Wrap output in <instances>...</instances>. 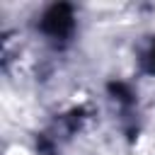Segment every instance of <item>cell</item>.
Segmentation results:
<instances>
[{
	"label": "cell",
	"instance_id": "6da1fadb",
	"mask_svg": "<svg viewBox=\"0 0 155 155\" xmlns=\"http://www.w3.org/2000/svg\"><path fill=\"white\" fill-rule=\"evenodd\" d=\"M41 29L53 36V39H63L73 31V10L70 5L61 2V5H53L46 10L44 19H41Z\"/></svg>",
	"mask_w": 155,
	"mask_h": 155
},
{
	"label": "cell",
	"instance_id": "7a4b0ae2",
	"mask_svg": "<svg viewBox=\"0 0 155 155\" xmlns=\"http://www.w3.org/2000/svg\"><path fill=\"white\" fill-rule=\"evenodd\" d=\"M143 68L155 75V41H153V46L148 48V53H145V58H143Z\"/></svg>",
	"mask_w": 155,
	"mask_h": 155
}]
</instances>
